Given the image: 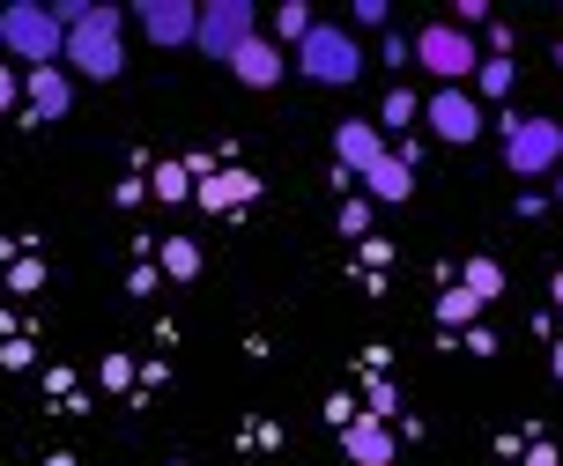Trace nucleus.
Segmentation results:
<instances>
[{
    "label": "nucleus",
    "mask_w": 563,
    "mask_h": 466,
    "mask_svg": "<svg viewBox=\"0 0 563 466\" xmlns=\"http://www.w3.org/2000/svg\"><path fill=\"white\" fill-rule=\"evenodd\" d=\"M59 67H75L89 82H119L126 75V15L119 8H89L82 23L67 30V59Z\"/></svg>",
    "instance_id": "f257e3e1"
},
{
    "label": "nucleus",
    "mask_w": 563,
    "mask_h": 466,
    "mask_svg": "<svg viewBox=\"0 0 563 466\" xmlns=\"http://www.w3.org/2000/svg\"><path fill=\"white\" fill-rule=\"evenodd\" d=\"M0 53L8 59H30V67H59L67 59V30L45 0H8L0 8Z\"/></svg>",
    "instance_id": "f03ea898"
},
{
    "label": "nucleus",
    "mask_w": 563,
    "mask_h": 466,
    "mask_svg": "<svg viewBox=\"0 0 563 466\" xmlns=\"http://www.w3.org/2000/svg\"><path fill=\"white\" fill-rule=\"evenodd\" d=\"M364 59L371 53L341 23H311V37L297 45V67H305V82H319V89H349L364 75Z\"/></svg>",
    "instance_id": "7ed1b4c3"
},
{
    "label": "nucleus",
    "mask_w": 563,
    "mask_h": 466,
    "mask_svg": "<svg viewBox=\"0 0 563 466\" xmlns=\"http://www.w3.org/2000/svg\"><path fill=\"white\" fill-rule=\"evenodd\" d=\"M253 37H260V8L253 0H208V8H200V30H194V53H208V59L230 67Z\"/></svg>",
    "instance_id": "20e7f679"
},
{
    "label": "nucleus",
    "mask_w": 563,
    "mask_h": 466,
    "mask_svg": "<svg viewBox=\"0 0 563 466\" xmlns=\"http://www.w3.org/2000/svg\"><path fill=\"white\" fill-rule=\"evenodd\" d=\"M505 164L519 178H549L563 164V126L556 119H519V111H505Z\"/></svg>",
    "instance_id": "39448f33"
},
{
    "label": "nucleus",
    "mask_w": 563,
    "mask_h": 466,
    "mask_svg": "<svg viewBox=\"0 0 563 466\" xmlns=\"http://www.w3.org/2000/svg\"><path fill=\"white\" fill-rule=\"evenodd\" d=\"M416 59H422V67H430L445 89H467V75L482 67V45H475L460 23H430V30H416Z\"/></svg>",
    "instance_id": "423d86ee"
},
{
    "label": "nucleus",
    "mask_w": 563,
    "mask_h": 466,
    "mask_svg": "<svg viewBox=\"0 0 563 466\" xmlns=\"http://www.w3.org/2000/svg\"><path fill=\"white\" fill-rule=\"evenodd\" d=\"M134 23L148 30V45H164V53H194L200 8H194V0H148V8H134Z\"/></svg>",
    "instance_id": "0eeeda50"
},
{
    "label": "nucleus",
    "mask_w": 563,
    "mask_h": 466,
    "mask_svg": "<svg viewBox=\"0 0 563 466\" xmlns=\"http://www.w3.org/2000/svg\"><path fill=\"white\" fill-rule=\"evenodd\" d=\"M422 119H430L438 141H460V148H467V141L482 134V97H467V89H438V97L422 104Z\"/></svg>",
    "instance_id": "6e6552de"
},
{
    "label": "nucleus",
    "mask_w": 563,
    "mask_h": 466,
    "mask_svg": "<svg viewBox=\"0 0 563 466\" xmlns=\"http://www.w3.org/2000/svg\"><path fill=\"white\" fill-rule=\"evenodd\" d=\"M334 164H341V178H364V170H378V164H386V141H378V126L349 119V126L334 134Z\"/></svg>",
    "instance_id": "1a4fd4ad"
},
{
    "label": "nucleus",
    "mask_w": 563,
    "mask_h": 466,
    "mask_svg": "<svg viewBox=\"0 0 563 466\" xmlns=\"http://www.w3.org/2000/svg\"><path fill=\"white\" fill-rule=\"evenodd\" d=\"M341 452L356 466H394V437H386V422L364 414V422H341Z\"/></svg>",
    "instance_id": "9d476101"
},
{
    "label": "nucleus",
    "mask_w": 563,
    "mask_h": 466,
    "mask_svg": "<svg viewBox=\"0 0 563 466\" xmlns=\"http://www.w3.org/2000/svg\"><path fill=\"white\" fill-rule=\"evenodd\" d=\"M23 97H30V111H37V119H67V104H75V82H67V67H30Z\"/></svg>",
    "instance_id": "9b49d317"
},
{
    "label": "nucleus",
    "mask_w": 563,
    "mask_h": 466,
    "mask_svg": "<svg viewBox=\"0 0 563 466\" xmlns=\"http://www.w3.org/2000/svg\"><path fill=\"white\" fill-rule=\"evenodd\" d=\"M230 75H238L245 89H275L282 82V45H275V37H253L245 53L230 59Z\"/></svg>",
    "instance_id": "f8f14e48"
},
{
    "label": "nucleus",
    "mask_w": 563,
    "mask_h": 466,
    "mask_svg": "<svg viewBox=\"0 0 563 466\" xmlns=\"http://www.w3.org/2000/svg\"><path fill=\"white\" fill-rule=\"evenodd\" d=\"M364 192L371 200H408V192H416V170L400 164V156H386L378 170H364Z\"/></svg>",
    "instance_id": "ddd939ff"
},
{
    "label": "nucleus",
    "mask_w": 563,
    "mask_h": 466,
    "mask_svg": "<svg viewBox=\"0 0 563 466\" xmlns=\"http://www.w3.org/2000/svg\"><path fill=\"white\" fill-rule=\"evenodd\" d=\"M460 289H467V297H475V303H489V297H497V289H505V267H497V259H475V267L460 275Z\"/></svg>",
    "instance_id": "4468645a"
},
{
    "label": "nucleus",
    "mask_w": 563,
    "mask_h": 466,
    "mask_svg": "<svg viewBox=\"0 0 563 466\" xmlns=\"http://www.w3.org/2000/svg\"><path fill=\"white\" fill-rule=\"evenodd\" d=\"M511 75H519V67H511V53H482V67H475L482 97H505V89H511Z\"/></svg>",
    "instance_id": "2eb2a0df"
},
{
    "label": "nucleus",
    "mask_w": 563,
    "mask_h": 466,
    "mask_svg": "<svg viewBox=\"0 0 563 466\" xmlns=\"http://www.w3.org/2000/svg\"><path fill=\"white\" fill-rule=\"evenodd\" d=\"M305 37H311V8H305V0H289V8L275 15V45H305Z\"/></svg>",
    "instance_id": "dca6fc26"
},
{
    "label": "nucleus",
    "mask_w": 563,
    "mask_h": 466,
    "mask_svg": "<svg viewBox=\"0 0 563 466\" xmlns=\"http://www.w3.org/2000/svg\"><path fill=\"white\" fill-rule=\"evenodd\" d=\"M164 267H170L178 281L200 275V245H194V237H170V245H164Z\"/></svg>",
    "instance_id": "f3484780"
},
{
    "label": "nucleus",
    "mask_w": 563,
    "mask_h": 466,
    "mask_svg": "<svg viewBox=\"0 0 563 466\" xmlns=\"http://www.w3.org/2000/svg\"><path fill=\"white\" fill-rule=\"evenodd\" d=\"M475 311H482V303L467 297V289H445V297H438V319H445V326H467Z\"/></svg>",
    "instance_id": "a211bd4d"
},
{
    "label": "nucleus",
    "mask_w": 563,
    "mask_h": 466,
    "mask_svg": "<svg viewBox=\"0 0 563 466\" xmlns=\"http://www.w3.org/2000/svg\"><path fill=\"white\" fill-rule=\"evenodd\" d=\"M378 119H386V126H408V119H422V104L408 97V89H394V97L378 104Z\"/></svg>",
    "instance_id": "6ab92c4d"
},
{
    "label": "nucleus",
    "mask_w": 563,
    "mask_h": 466,
    "mask_svg": "<svg viewBox=\"0 0 563 466\" xmlns=\"http://www.w3.org/2000/svg\"><path fill=\"white\" fill-rule=\"evenodd\" d=\"M156 192H164V200H186V192H194V178H186L178 164H164V170H156Z\"/></svg>",
    "instance_id": "aec40b11"
},
{
    "label": "nucleus",
    "mask_w": 563,
    "mask_h": 466,
    "mask_svg": "<svg viewBox=\"0 0 563 466\" xmlns=\"http://www.w3.org/2000/svg\"><path fill=\"white\" fill-rule=\"evenodd\" d=\"M378 59H394V67H400V59H416V37H400V30H394V37L378 45Z\"/></svg>",
    "instance_id": "412c9836"
},
{
    "label": "nucleus",
    "mask_w": 563,
    "mask_h": 466,
    "mask_svg": "<svg viewBox=\"0 0 563 466\" xmlns=\"http://www.w3.org/2000/svg\"><path fill=\"white\" fill-rule=\"evenodd\" d=\"M15 97H23V82H15V75H8V67H0V111L15 104Z\"/></svg>",
    "instance_id": "4be33fe9"
},
{
    "label": "nucleus",
    "mask_w": 563,
    "mask_h": 466,
    "mask_svg": "<svg viewBox=\"0 0 563 466\" xmlns=\"http://www.w3.org/2000/svg\"><path fill=\"white\" fill-rule=\"evenodd\" d=\"M556 311H563V275H556Z\"/></svg>",
    "instance_id": "5701e85b"
},
{
    "label": "nucleus",
    "mask_w": 563,
    "mask_h": 466,
    "mask_svg": "<svg viewBox=\"0 0 563 466\" xmlns=\"http://www.w3.org/2000/svg\"><path fill=\"white\" fill-rule=\"evenodd\" d=\"M556 378H563V348H556Z\"/></svg>",
    "instance_id": "b1692460"
},
{
    "label": "nucleus",
    "mask_w": 563,
    "mask_h": 466,
    "mask_svg": "<svg viewBox=\"0 0 563 466\" xmlns=\"http://www.w3.org/2000/svg\"><path fill=\"white\" fill-rule=\"evenodd\" d=\"M556 200H563V170H556Z\"/></svg>",
    "instance_id": "393cba45"
},
{
    "label": "nucleus",
    "mask_w": 563,
    "mask_h": 466,
    "mask_svg": "<svg viewBox=\"0 0 563 466\" xmlns=\"http://www.w3.org/2000/svg\"><path fill=\"white\" fill-rule=\"evenodd\" d=\"M556 67H563V53H556Z\"/></svg>",
    "instance_id": "a878e982"
}]
</instances>
